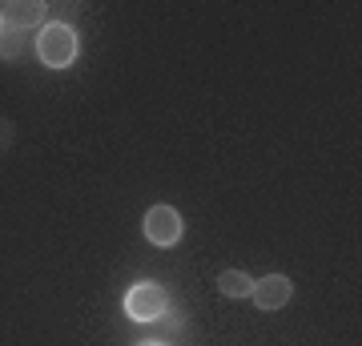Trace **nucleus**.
Returning <instances> with one entry per match:
<instances>
[{"label": "nucleus", "instance_id": "1", "mask_svg": "<svg viewBox=\"0 0 362 346\" xmlns=\"http://www.w3.org/2000/svg\"><path fill=\"white\" fill-rule=\"evenodd\" d=\"M37 57L49 69H69V64L77 61V33H73V25L45 21L37 28Z\"/></svg>", "mask_w": 362, "mask_h": 346}, {"label": "nucleus", "instance_id": "2", "mask_svg": "<svg viewBox=\"0 0 362 346\" xmlns=\"http://www.w3.org/2000/svg\"><path fill=\"white\" fill-rule=\"evenodd\" d=\"M165 310H169V294L157 282L129 286V294H125V314H129L133 322H157Z\"/></svg>", "mask_w": 362, "mask_h": 346}, {"label": "nucleus", "instance_id": "3", "mask_svg": "<svg viewBox=\"0 0 362 346\" xmlns=\"http://www.w3.org/2000/svg\"><path fill=\"white\" fill-rule=\"evenodd\" d=\"M145 238L153 246H177L181 242V214L173 205H149V214H145Z\"/></svg>", "mask_w": 362, "mask_h": 346}, {"label": "nucleus", "instance_id": "4", "mask_svg": "<svg viewBox=\"0 0 362 346\" xmlns=\"http://www.w3.org/2000/svg\"><path fill=\"white\" fill-rule=\"evenodd\" d=\"M45 13H49V4H40V0H8V4H0V21L8 33H28V28L45 25Z\"/></svg>", "mask_w": 362, "mask_h": 346}, {"label": "nucleus", "instance_id": "5", "mask_svg": "<svg viewBox=\"0 0 362 346\" xmlns=\"http://www.w3.org/2000/svg\"><path fill=\"white\" fill-rule=\"evenodd\" d=\"M254 306L258 310H282L290 306V298H294V282L286 278V274H266V278H258L254 282Z\"/></svg>", "mask_w": 362, "mask_h": 346}, {"label": "nucleus", "instance_id": "6", "mask_svg": "<svg viewBox=\"0 0 362 346\" xmlns=\"http://www.w3.org/2000/svg\"><path fill=\"white\" fill-rule=\"evenodd\" d=\"M218 290L226 298H250V294H254V278H250L246 270H221Z\"/></svg>", "mask_w": 362, "mask_h": 346}, {"label": "nucleus", "instance_id": "7", "mask_svg": "<svg viewBox=\"0 0 362 346\" xmlns=\"http://www.w3.org/2000/svg\"><path fill=\"white\" fill-rule=\"evenodd\" d=\"M21 49H25V33H8V28H4V33H0V57L13 61Z\"/></svg>", "mask_w": 362, "mask_h": 346}, {"label": "nucleus", "instance_id": "8", "mask_svg": "<svg viewBox=\"0 0 362 346\" xmlns=\"http://www.w3.org/2000/svg\"><path fill=\"white\" fill-rule=\"evenodd\" d=\"M8 145H13V121H4V117H0V154H4Z\"/></svg>", "mask_w": 362, "mask_h": 346}, {"label": "nucleus", "instance_id": "9", "mask_svg": "<svg viewBox=\"0 0 362 346\" xmlns=\"http://www.w3.org/2000/svg\"><path fill=\"white\" fill-rule=\"evenodd\" d=\"M137 346H165V342H137Z\"/></svg>", "mask_w": 362, "mask_h": 346}, {"label": "nucleus", "instance_id": "10", "mask_svg": "<svg viewBox=\"0 0 362 346\" xmlns=\"http://www.w3.org/2000/svg\"><path fill=\"white\" fill-rule=\"evenodd\" d=\"M0 33H4V21H0Z\"/></svg>", "mask_w": 362, "mask_h": 346}]
</instances>
